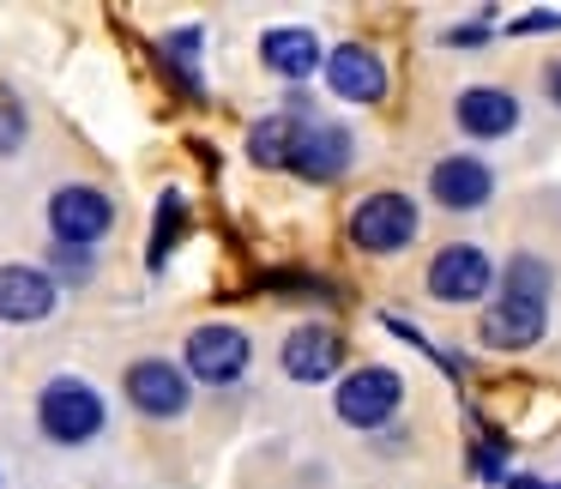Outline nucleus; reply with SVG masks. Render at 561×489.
I'll use <instances>...</instances> for the list:
<instances>
[{"instance_id": "17", "label": "nucleus", "mask_w": 561, "mask_h": 489, "mask_svg": "<svg viewBox=\"0 0 561 489\" xmlns=\"http://www.w3.org/2000/svg\"><path fill=\"white\" fill-rule=\"evenodd\" d=\"M495 284L507 296H537V303H549V291H556V266H549L543 254H513L507 266H495Z\"/></svg>"}, {"instance_id": "13", "label": "nucleus", "mask_w": 561, "mask_h": 489, "mask_svg": "<svg viewBox=\"0 0 561 489\" xmlns=\"http://www.w3.org/2000/svg\"><path fill=\"white\" fill-rule=\"evenodd\" d=\"M519 122H525L519 98L501 91V86H465L459 98H453V127L471 134V139H507Z\"/></svg>"}, {"instance_id": "11", "label": "nucleus", "mask_w": 561, "mask_h": 489, "mask_svg": "<svg viewBox=\"0 0 561 489\" xmlns=\"http://www.w3.org/2000/svg\"><path fill=\"white\" fill-rule=\"evenodd\" d=\"M327 91L332 98H344V103H368L375 110L380 98H387V86H392V73H387V61H380L368 43H339V49H327Z\"/></svg>"}, {"instance_id": "6", "label": "nucleus", "mask_w": 561, "mask_h": 489, "mask_svg": "<svg viewBox=\"0 0 561 489\" xmlns=\"http://www.w3.org/2000/svg\"><path fill=\"white\" fill-rule=\"evenodd\" d=\"M423 284H428L435 303H453V308L483 303V296L495 291V260H489L477 242H447V248H435Z\"/></svg>"}, {"instance_id": "18", "label": "nucleus", "mask_w": 561, "mask_h": 489, "mask_svg": "<svg viewBox=\"0 0 561 489\" xmlns=\"http://www.w3.org/2000/svg\"><path fill=\"white\" fill-rule=\"evenodd\" d=\"M182 230H187V200L170 187V194L158 200V224H151V254H146V260H151V272H158L163 260H170V248H175V236H182Z\"/></svg>"}, {"instance_id": "25", "label": "nucleus", "mask_w": 561, "mask_h": 489, "mask_svg": "<svg viewBox=\"0 0 561 489\" xmlns=\"http://www.w3.org/2000/svg\"><path fill=\"white\" fill-rule=\"evenodd\" d=\"M507 489H549V484H543V477H531V471H513Z\"/></svg>"}, {"instance_id": "16", "label": "nucleus", "mask_w": 561, "mask_h": 489, "mask_svg": "<svg viewBox=\"0 0 561 489\" xmlns=\"http://www.w3.org/2000/svg\"><path fill=\"white\" fill-rule=\"evenodd\" d=\"M290 139H296V115H260L248 127V163L254 170H284L290 163Z\"/></svg>"}, {"instance_id": "15", "label": "nucleus", "mask_w": 561, "mask_h": 489, "mask_svg": "<svg viewBox=\"0 0 561 489\" xmlns=\"http://www.w3.org/2000/svg\"><path fill=\"white\" fill-rule=\"evenodd\" d=\"M260 61H266V73L290 79V86H302L308 73H320V37L308 25H272L266 37H260Z\"/></svg>"}, {"instance_id": "23", "label": "nucleus", "mask_w": 561, "mask_h": 489, "mask_svg": "<svg viewBox=\"0 0 561 489\" xmlns=\"http://www.w3.org/2000/svg\"><path fill=\"white\" fill-rule=\"evenodd\" d=\"M483 37H489L483 25H465V31H447V43H453V49H471V43H483Z\"/></svg>"}, {"instance_id": "22", "label": "nucleus", "mask_w": 561, "mask_h": 489, "mask_svg": "<svg viewBox=\"0 0 561 489\" xmlns=\"http://www.w3.org/2000/svg\"><path fill=\"white\" fill-rule=\"evenodd\" d=\"M477 477H489V484L507 477V465H501V441H483V447H477Z\"/></svg>"}, {"instance_id": "3", "label": "nucleus", "mask_w": 561, "mask_h": 489, "mask_svg": "<svg viewBox=\"0 0 561 489\" xmlns=\"http://www.w3.org/2000/svg\"><path fill=\"white\" fill-rule=\"evenodd\" d=\"M290 175L314 187H332L356 170V134L344 122H296V139H290Z\"/></svg>"}, {"instance_id": "12", "label": "nucleus", "mask_w": 561, "mask_h": 489, "mask_svg": "<svg viewBox=\"0 0 561 489\" xmlns=\"http://www.w3.org/2000/svg\"><path fill=\"white\" fill-rule=\"evenodd\" d=\"M428 200L440 212H477L495 200V170L483 158H471V151H453V158H440L428 170Z\"/></svg>"}, {"instance_id": "21", "label": "nucleus", "mask_w": 561, "mask_h": 489, "mask_svg": "<svg viewBox=\"0 0 561 489\" xmlns=\"http://www.w3.org/2000/svg\"><path fill=\"white\" fill-rule=\"evenodd\" d=\"M501 31H507V37H549V31H561V13H519Z\"/></svg>"}, {"instance_id": "14", "label": "nucleus", "mask_w": 561, "mask_h": 489, "mask_svg": "<svg viewBox=\"0 0 561 489\" xmlns=\"http://www.w3.org/2000/svg\"><path fill=\"white\" fill-rule=\"evenodd\" d=\"M55 315V278L43 266H0V320L7 327H37Z\"/></svg>"}, {"instance_id": "26", "label": "nucleus", "mask_w": 561, "mask_h": 489, "mask_svg": "<svg viewBox=\"0 0 561 489\" xmlns=\"http://www.w3.org/2000/svg\"><path fill=\"white\" fill-rule=\"evenodd\" d=\"M549 489H561V484H549Z\"/></svg>"}, {"instance_id": "4", "label": "nucleus", "mask_w": 561, "mask_h": 489, "mask_svg": "<svg viewBox=\"0 0 561 489\" xmlns=\"http://www.w3.org/2000/svg\"><path fill=\"white\" fill-rule=\"evenodd\" d=\"M254 363V344H248L242 327L230 320H211V327L187 332V351H182V375L187 380H206V387H236Z\"/></svg>"}, {"instance_id": "2", "label": "nucleus", "mask_w": 561, "mask_h": 489, "mask_svg": "<svg viewBox=\"0 0 561 489\" xmlns=\"http://www.w3.org/2000/svg\"><path fill=\"white\" fill-rule=\"evenodd\" d=\"M416 230H423V212L399 187H375L351 206V242L363 254H404L416 242Z\"/></svg>"}, {"instance_id": "24", "label": "nucleus", "mask_w": 561, "mask_h": 489, "mask_svg": "<svg viewBox=\"0 0 561 489\" xmlns=\"http://www.w3.org/2000/svg\"><path fill=\"white\" fill-rule=\"evenodd\" d=\"M543 91H549V103L561 110V61H549V67H543Z\"/></svg>"}, {"instance_id": "5", "label": "nucleus", "mask_w": 561, "mask_h": 489, "mask_svg": "<svg viewBox=\"0 0 561 489\" xmlns=\"http://www.w3.org/2000/svg\"><path fill=\"white\" fill-rule=\"evenodd\" d=\"M332 411H339V423H351V429H387L392 417L404 411V380L392 375V368H380V363L351 368V375L339 380V393H332Z\"/></svg>"}, {"instance_id": "9", "label": "nucleus", "mask_w": 561, "mask_h": 489, "mask_svg": "<svg viewBox=\"0 0 561 489\" xmlns=\"http://www.w3.org/2000/svg\"><path fill=\"white\" fill-rule=\"evenodd\" d=\"M278 363H284V375H290L296 387H320V380H332L344 368L339 327H327V320H302V327H290L284 344H278Z\"/></svg>"}, {"instance_id": "8", "label": "nucleus", "mask_w": 561, "mask_h": 489, "mask_svg": "<svg viewBox=\"0 0 561 489\" xmlns=\"http://www.w3.org/2000/svg\"><path fill=\"white\" fill-rule=\"evenodd\" d=\"M543 332H549V303H537V296L495 291L489 308L477 315V339H483L489 351H531Z\"/></svg>"}, {"instance_id": "1", "label": "nucleus", "mask_w": 561, "mask_h": 489, "mask_svg": "<svg viewBox=\"0 0 561 489\" xmlns=\"http://www.w3.org/2000/svg\"><path fill=\"white\" fill-rule=\"evenodd\" d=\"M103 423H110V405H103V393L91 387V380L55 375L49 387L37 393V429L55 447H85V441L103 435Z\"/></svg>"}, {"instance_id": "20", "label": "nucleus", "mask_w": 561, "mask_h": 489, "mask_svg": "<svg viewBox=\"0 0 561 489\" xmlns=\"http://www.w3.org/2000/svg\"><path fill=\"white\" fill-rule=\"evenodd\" d=\"M25 146V110L13 98H0V158H13Z\"/></svg>"}, {"instance_id": "19", "label": "nucleus", "mask_w": 561, "mask_h": 489, "mask_svg": "<svg viewBox=\"0 0 561 489\" xmlns=\"http://www.w3.org/2000/svg\"><path fill=\"white\" fill-rule=\"evenodd\" d=\"M49 266H55V278H61V284H91V278H98V260H91V248H55Z\"/></svg>"}, {"instance_id": "7", "label": "nucleus", "mask_w": 561, "mask_h": 489, "mask_svg": "<svg viewBox=\"0 0 561 489\" xmlns=\"http://www.w3.org/2000/svg\"><path fill=\"white\" fill-rule=\"evenodd\" d=\"M49 230H55V248H98L103 236L115 230V200L103 187H55L49 194Z\"/></svg>"}, {"instance_id": "10", "label": "nucleus", "mask_w": 561, "mask_h": 489, "mask_svg": "<svg viewBox=\"0 0 561 489\" xmlns=\"http://www.w3.org/2000/svg\"><path fill=\"white\" fill-rule=\"evenodd\" d=\"M127 405H134L139 417H158V423L182 417L187 411L182 363H170V356H139V363H127Z\"/></svg>"}]
</instances>
